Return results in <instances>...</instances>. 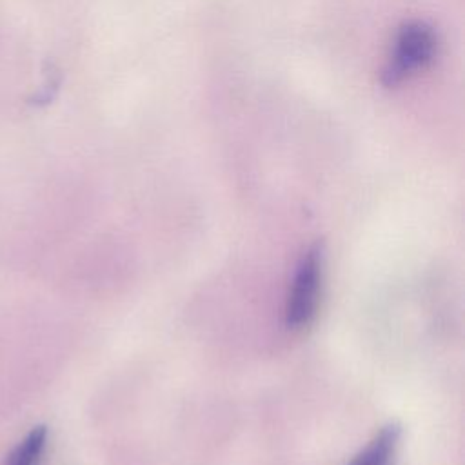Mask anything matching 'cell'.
<instances>
[{
  "instance_id": "4",
  "label": "cell",
  "mask_w": 465,
  "mask_h": 465,
  "mask_svg": "<svg viewBox=\"0 0 465 465\" xmlns=\"http://www.w3.org/2000/svg\"><path fill=\"white\" fill-rule=\"evenodd\" d=\"M47 445V429L38 425L31 429L22 441L5 456L4 465H40Z\"/></svg>"
},
{
  "instance_id": "2",
  "label": "cell",
  "mask_w": 465,
  "mask_h": 465,
  "mask_svg": "<svg viewBox=\"0 0 465 465\" xmlns=\"http://www.w3.org/2000/svg\"><path fill=\"white\" fill-rule=\"evenodd\" d=\"M320 276H322V247L314 243L303 252L298 263L292 291L287 302V312H285L287 325L302 327L309 323L316 307Z\"/></svg>"
},
{
  "instance_id": "3",
  "label": "cell",
  "mask_w": 465,
  "mask_h": 465,
  "mask_svg": "<svg viewBox=\"0 0 465 465\" xmlns=\"http://www.w3.org/2000/svg\"><path fill=\"white\" fill-rule=\"evenodd\" d=\"M400 425L389 423L371 440V443L349 465H391L400 440Z\"/></svg>"
},
{
  "instance_id": "1",
  "label": "cell",
  "mask_w": 465,
  "mask_h": 465,
  "mask_svg": "<svg viewBox=\"0 0 465 465\" xmlns=\"http://www.w3.org/2000/svg\"><path fill=\"white\" fill-rule=\"evenodd\" d=\"M436 38L430 27L420 22L407 24L396 38L392 58L383 73V82L387 85H394L407 74L425 67L432 60Z\"/></svg>"
}]
</instances>
